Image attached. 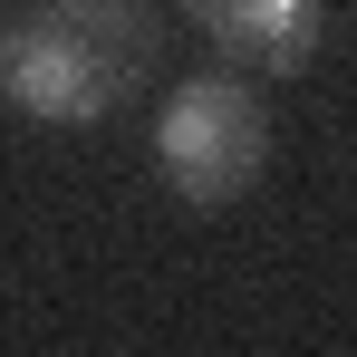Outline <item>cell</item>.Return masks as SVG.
I'll return each instance as SVG.
<instances>
[{"label":"cell","instance_id":"6da1fadb","mask_svg":"<svg viewBox=\"0 0 357 357\" xmlns=\"http://www.w3.org/2000/svg\"><path fill=\"white\" fill-rule=\"evenodd\" d=\"M165 20L145 0H39L0 29V97L39 126H107L155 77Z\"/></svg>","mask_w":357,"mask_h":357},{"label":"cell","instance_id":"3957f363","mask_svg":"<svg viewBox=\"0 0 357 357\" xmlns=\"http://www.w3.org/2000/svg\"><path fill=\"white\" fill-rule=\"evenodd\" d=\"M203 20V39L222 59H251L271 77H299V68L328 49V0H183Z\"/></svg>","mask_w":357,"mask_h":357},{"label":"cell","instance_id":"7a4b0ae2","mask_svg":"<svg viewBox=\"0 0 357 357\" xmlns=\"http://www.w3.org/2000/svg\"><path fill=\"white\" fill-rule=\"evenodd\" d=\"M271 165V107L251 77H183L155 116V174L174 183L193 213L241 203Z\"/></svg>","mask_w":357,"mask_h":357}]
</instances>
